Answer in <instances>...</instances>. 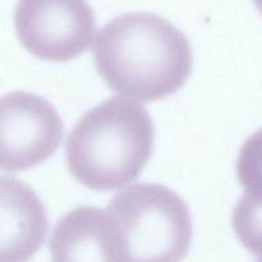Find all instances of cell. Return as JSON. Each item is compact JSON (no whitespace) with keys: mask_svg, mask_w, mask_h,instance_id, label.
Instances as JSON below:
<instances>
[{"mask_svg":"<svg viewBox=\"0 0 262 262\" xmlns=\"http://www.w3.org/2000/svg\"><path fill=\"white\" fill-rule=\"evenodd\" d=\"M94 56L112 91L140 101L176 94L192 72V51L184 33L147 12L109 20L97 35Z\"/></svg>","mask_w":262,"mask_h":262,"instance_id":"cell-1","label":"cell"},{"mask_svg":"<svg viewBox=\"0 0 262 262\" xmlns=\"http://www.w3.org/2000/svg\"><path fill=\"white\" fill-rule=\"evenodd\" d=\"M155 129L142 105L110 97L92 107L66 145L72 176L94 191H113L135 181L152 154Z\"/></svg>","mask_w":262,"mask_h":262,"instance_id":"cell-2","label":"cell"},{"mask_svg":"<svg viewBox=\"0 0 262 262\" xmlns=\"http://www.w3.org/2000/svg\"><path fill=\"white\" fill-rule=\"evenodd\" d=\"M107 212L119 225L128 262H181L192 241L186 202L161 184H133L118 192Z\"/></svg>","mask_w":262,"mask_h":262,"instance_id":"cell-3","label":"cell"},{"mask_svg":"<svg viewBox=\"0 0 262 262\" xmlns=\"http://www.w3.org/2000/svg\"><path fill=\"white\" fill-rule=\"evenodd\" d=\"M14 27L31 55L67 61L91 46L96 19L87 0H18Z\"/></svg>","mask_w":262,"mask_h":262,"instance_id":"cell-4","label":"cell"},{"mask_svg":"<svg viewBox=\"0 0 262 262\" xmlns=\"http://www.w3.org/2000/svg\"><path fill=\"white\" fill-rule=\"evenodd\" d=\"M63 140L55 107L38 95L14 91L0 102V168L22 171L48 160Z\"/></svg>","mask_w":262,"mask_h":262,"instance_id":"cell-5","label":"cell"},{"mask_svg":"<svg viewBox=\"0 0 262 262\" xmlns=\"http://www.w3.org/2000/svg\"><path fill=\"white\" fill-rule=\"evenodd\" d=\"M51 262H128L119 225L107 210L81 206L64 215L50 238Z\"/></svg>","mask_w":262,"mask_h":262,"instance_id":"cell-6","label":"cell"},{"mask_svg":"<svg viewBox=\"0 0 262 262\" xmlns=\"http://www.w3.org/2000/svg\"><path fill=\"white\" fill-rule=\"evenodd\" d=\"M48 214L30 186L14 178L0 181V262H27L43 245Z\"/></svg>","mask_w":262,"mask_h":262,"instance_id":"cell-7","label":"cell"},{"mask_svg":"<svg viewBox=\"0 0 262 262\" xmlns=\"http://www.w3.org/2000/svg\"><path fill=\"white\" fill-rule=\"evenodd\" d=\"M232 224L241 243L262 260V181L246 188L233 212Z\"/></svg>","mask_w":262,"mask_h":262,"instance_id":"cell-8","label":"cell"},{"mask_svg":"<svg viewBox=\"0 0 262 262\" xmlns=\"http://www.w3.org/2000/svg\"><path fill=\"white\" fill-rule=\"evenodd\" d=\"M256 4V7H257V9L260 10V13L262 14V0H253Z\"/></svg>","mask_w":262,"mask_h":262,"instance_id":"cell-9","label":"cell"}]
</instances>
